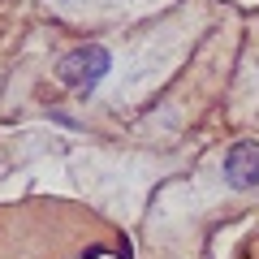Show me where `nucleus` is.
Segmentation results:
<instances>
[{
  "label": "nucleus",
  "mask_w": 259,
  "mask_h": 259,
  "mask_svg": "<svg viewBox=\"0 0 259 259\" xmlns=\"http://www.w3.org/2000/svg\"><path fill=\"white\" fill-rule=\"evenodd\" d=\"M108 69H112V52L104 44H78V48H69V52L56 61L61 87H69V91H78V95H91L95 87L108 78Z\"/></svg>",
  "instance_id": "f257e3e1"
},
{
  "label": "nucleus",
  "mask_w": 259,
  "mask_h": 259,
  "mask_svg": "<svg viewBox=\"0 0 259 259\" xmlns=\"http://www.w3.org/2000/svg\"><path fill=\"white\" fill-rule=\"evenodd\" d=\"M225 186L233 190H255L259 186V139H238L229 151H225Z\"/></svg>",
  "instance_id": "f03ea898"
}]
</instances>
